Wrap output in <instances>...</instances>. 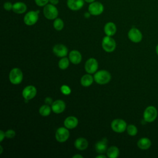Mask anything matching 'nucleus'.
Returning <instances> with one entry per match:
<instances>
[{"instance_id": "nucleus-1", "label": "nucleus", "mask_w": 158, "mask_h": 158, "mask_svg": "<svg viewBox=\"0 0 158 158\" xmlns=\"http://www.w3.org/2000/svg\"><path fill=\"white\" fill-rule=\"evenodd\" d=\"M43 14L47 19L54 20L57 17L59 11L55 5L48 3L44 6Z\"/></svg>"}, {"instance_id": "nucleus-2", "label": "nucleus", "mask_w": 158, "mask_h": 158, "mask_svg": "<svg viewBox=\"0 0 158 158\" xmlns=\"http://www.w3.org/2000/svg\"><path fill=\"white\" fill-rule=\"evenodd\" d=\"M157 110L156 107L149 106L147 107L143 112V119L146 122L151 123L154 122L157 117Z\"/></svg>"}, {"instance_id": "nucleus-3", "label": "nucleus", "mask_w": 158, "mask_h": 158, "mask_svg": "<svg viewBox=\"0 0 158 158\" xmlns=\"http://www.w3.org/2000/svg\"><path fill=\"white\" fill-rule=\"evenodd\" d=\"M111 79L110 73L104 70H101L97 72L94 75V81L99 85H104L107 83Z\"/></svg>"}, {"instance_id": "nucleus-4", "label": "nucleus", "mask_w": 158, "mask_h": 158, "mask_svg": "<svg viewBox=\"0 0 158 158\" xmlns=\"http://www.w3.org/2000/svg\"><path fill=\"white\" fill-rule=\"evenodd\" d=\"M23 79V73L19 68L12 69L9 73V80L14 85L20 83Z\"/></svg>"}, {"instance_id": "nucleus-5", "label": "nucleus", "mask_w": 158, "mask_h": 158, "mask_svg": "<svg viewBox=\"0 0 158 158\" xmlns=\"http://www.w3.org/2000/svg\"><path fill=\"white\" fill-rule=\"evenodd\" d=\"M40 10H30L23 17L24 23L28 26L35 24L38 20V14Z\"/></svg>"}, {"instance_id": "nucleus-6", "label": "nucleus", "mask_w": 158, "mask_h": 158, "mask_svg": "<svg viewBox=\"0 0 158 158\" xmlns=\"http://www.w3.org/2000/svg\"><path fill=\"white\" fill-rule=\"evenodd\" d=\"M102 47L105 51L111 52L115 50L116 43L112 38L109 36H106L102 39Z\"/></svg>"}, {"instance_id": "nucleus-7", "label": "nucleus", "mask_w": 158, "mask_h": 158, "mask_svg": "<svg viewBox=\"0 0 158 158\" xmlns=\"http://www.w3.org/2000/svg\"><path fill=\"white\" fill-rule=\"evenodd\" d=\"M104 7L103 4L98 1H94L89 4L88 12L92 15H99L104 11Z\"/></svg>"}, {"instance_id": "nucleus-8", "label": "nucleus", "mask_w": 158, "mask_h": 158, "mask_svg": "<svg viewBox=\"0 0 158 158\" xmlns=\"http://www.w3.org/2000/svg\"><path fill=\"white\" fill-rule=\"evenodd\" d=\"M127 123L122 119L117 118L111 123V128L117 133H122L127 129Z\"/></svg>"}, {"instance_id": "nucleus-9", "label": "nucleus", "mask_w": 158, "mask_h": 158, "mask_svg": "<svg viewBox=\"0 0 158 158\" xmlns=\"http://www.w3.org/2000/svg\"><path fill=\"white\" fill-rule=\"evenodd\" d=\"M128 37L132 42L139 43L142 40L143 35L139 30L133 27L129 30L128 33Z\"/></svg>"}, {"instance_id": "nucleus-10", "label": "nucleus", "mask_w": 158, "mask_h": 158, "mask_svg": "<svg viewBox=\"0 0 158 158\" xmlns=\"http://www.w3.org/2000/svg\"><path fill=\"white\" fill-rule=\"evenodd\" d=\"M70 133L67 128L64 127L59 128L56 132V138L57 141L62 143L67 141L69 137Z\"/></svg>"}, {"instance_id": "nucleus-11", "label": "nucleus", "mask_w": 158, "mask_h": 158, "mask_svg": "<svg viewBox=\"0 0 158 158\" xmlns=\"http://www.w3.org/2000/svg\"><path fill=\"white\" fill-rule=\"evenodd\" d=\"M85 69L87 73L91 74L94 73L98 69V62L94 58H89L85 65Z\"/></svg>"}, {"instance_id": "nucleus-12", "label": "nucleus", "mask_w": 158, "mask_h": 158, "mask_svg": "<svg viewBox=\"0 0 158 158\" xmlns=\"http://www.w3.org/2000/svg\"><path fill=\"white\" fill-rule=\"evenodd\" d=\"M36 94V89L34 86L29 85L26 86L22 91V96L25 99L30 100Z\"/></svg>"}, {"instance_id": "nucleus-13", "label": "nucleus", "mask_w": 158, "mask_h": 158, "mask_svg": "<svg viewBox=\"0 0 158 158\" xmlns=\"http://www.w3.org/2000/svg\"><path fill=\"white\" fill-rule=\"evenodd\" d=\"M84 0H67V6L72 10H78L84 6Z\"/></svg>"}, {"instance_id": "nucleus-14", "label": "nucleus", "mask_w": 158, "mask_h": 158, "mask_svg": "<svg viewBox=\"0 0 158 158\" xmlns=\"http://www.w3.org/2000/svg\"><path fill=\"white\" fill-rule=\"evenodd\" d=\"M65 109V104L62 100H56L52 103L51 109L56 114L62 113Z\"/></svg>"}, {"instance_id": "nucleus-15", "label": "nucleus", "mask_w": 158, "mask_h": 158, "mask_svg": "<svg viewBox=\"0 0 158 158\" xmlns=\"http://www.w3.org/2000/svg\"><path fill=\"white\" fill-rule=\"evenodd\" d=\"M53 52L58 57H64L68 53L67 48L62 44H56L53 47Z\"/></svg>"}, {"instance_id": "nucleus-16", "label": "nucleus", "mask_w": 158, "mask_h": 158, "mask_svg": "<svg viewBox=\"0 0 158 158\" xmlns=\"http://www.w3.org/2000/svg\"><path fill=\"white\" fill-rule=\"evenodd\" d=\"M27 9V5L23 2H16L14 4H13L12 10L16 14H23L24 12H26Z\"/></svg>"}, {"instance_id": "nucleus-17", "label": "nucleus", "mask_w": 158, "mask_h": 158, "mask_svg": "<svg viewBox=\"0 0 158 158\" xmlns=\"http://www.w3.org/2000/svg\"><path fill=\"white\" fill-rule=\"evenodd\" d=\"M64 123L66 128L69 129H73L77 126L78 120L75 117L70 116L65 119Z\"/></svg>"}, {"instance_id": "nucleus-18", "label": "nucleus", "mask_w": 158, "mask_h": 158, "mask_svg": "<svg viewBox=\"0 0 158 158\" xmlns=\"http://www.w3.org/2000/svg\"><path fill=\"white\" fill-rule=\"evenodd\" d=\"M107 139L103 138L102 140L98 141L95 144V149L98 153L102 154L107 151Z\"/></svg>"}, {"instance_id": "nucleus-19", "label": "nucleus", "mask_w": 158, "mask_h": 158, "mask_svg": "<svg viewBox=\"0 0 158 158\" xmlns=\"http://www.w3.org/2000/svg\"><path fill=\"white\" fill-rule=\"evenodd\" d=\"M151 141L146 137H143L140 138L137 142L138 147L143 150L148 149L151 146Z\"/></svg>"}, {"instance_id": "nucleus-20", "label": "nucleus", "mask_w": 158, "mask_h": 158, "mask_svg": "<svg viewBox=\"0 0 158 158\" xmlns=\"http://www.w3.org/2000/svg\"><path fill=\"white\" fill-rule=\"evenodd\" d=\"M104 30L107 36H113L116 33L117 27L115 23L110 22L106 23L104 27Z\"/></svg>"}, {"instance_id": "nucleus-21", "label": "nucleus", "mask_w": 158, "mask_h": 158, "mask_svg": "<svg viewBox=\"0 0 158 158\" xmlns=\"http://www.w3.org/2000/svg\"><path fill=\"white\" fill-rule=\"evenodd\" d=\"M69 59L72 63L74 64H78L81 60V55L79 51L77 50H73L69 53Z\"/></svg>"}, {"instance_id": "nucleus-22", "label": "nucleus", "mask_w": 158, "mask_h": 158, "mask_svg": "<svg viewBox=\"0 0 158 158\" xmlns=\"http://www.w3.org/2000/svg\"><path fill=\"white\" fill-rule=\"evenodd\" d=\"M74 146L78 150H85L88 148V142L84 138H78L75 140Z\"/></svg>"}, {"instance_id": "nucleus-23", "label": "nucleus", "mask_w": 158, "mask_h": 158, "mask_svg": "<svg viewBox=\"0 0 158 158\" xmlns=\"http://www.w3.org/2000/svg\"><path fill=\"white\" fill-rule=\"evenodd\" d=\"M93 77L89 74L84 75L81 78V84L82 86L87 87L90 86L93 82Z\"/></svg>"}, {"instance_id": "nucleus-24", "label": "nucleus", "mask_w": 158, "mask_h": 158, "mask_svg": "<svg viewBox=\"0 0 158 158\" xmlns=\"http://www.w3.org/2000/svg\"><path fill=\"white\" fill-rule=\"evenodd\" d=\"M119 155L118 148L116 146H111L107 150V156L110 158H116Z\"/></svg>"}, {"instance_id": "nucleus-25", "label": "nucleus", "mask_w": 158, "mask_h": 158, "mask_svg": "<svg viewBox=\"0 0 158 158\" xmlns=\"http://www.w3.org/2000/svg\"><path fill=\"white\" fill-rule=\"evenodd\" d=\"M64 26V23L61 19L56 18V19H54V21L53 22V27L56 30L60 31L61 30L63 29Z\"/></svg>"}, {"instance_id": "nucleus-26", "label": "nucleus", "mask_w": 158, "mask_h": 158, "mask_svg": "<svg viewBox=\"0 0 158 158\" xmlns=\"http://www.w3.org/2000/svg\"><path fill=\"white\" fill-rule=\"evenodd\" d=\"M39 112L42 116H48L51 113V108L48 105H43L39 109Z\"/></svg>"}, {"instance_id": "nucleus-27", "label": "nucleus", "mask_w": 158, "mask_h": 158, "mask_svg": "<svg viewBox=\"0 0 158 158\" xmlns=\"http://www.w3.org/2000/svg\"><path fill=\"white\" fill-rule=\"evenodd\" d=\"M59 67L62 70L66 69L69 65V60L67 57L62 58L58 63Z\"/></svg>"}, {"instance_id": "nucleus-28", "label": "nucleus", "mask_w": 158, "mask_h": 158, "mask_svg": "<svg viewBox=\"0 0 158 158\" xmlns=\"http://www.w3.org/2000/svg\"><path fill=\"white\" fill-rule=\"evenodd\" d=\"M127 133L130 136H135L138 133V129L134 125H129L127 127Z\"/></svg>"}, {"instance_id": "nucleus-29", "label": "nucleus", "mask_w": 158, "mask_h": 158, "mask_svg": "<svg viewBox=\"0 0 158 158\" xmlns=\"http://www.w3.org/2000/svg\"><path fill=\"white\" fill-rule=\"evenodd\" d=\"M60 91L65 95H68L71 93L70 88L67 85H62L60 87Z\"/></svg>"}, {"instance_id": "nucleus-30", "label": "nucleus", "mask_w": 158, "mask_h": 158, "mask_svg": "<svg viewBox=\"0 0 158 158\" xmlns=\"http://www.w3.org/2000/svg\"><path fill=\"white\" fill-rule=\"evenodd\" d=\"M36 4L40 7H44L49 2V0H35Z\"/></svg>"}, {"instance_id": "nucleus-31", "label": "nucleus", "mask_w": 158, "mask_h": 158, "mask_svg": "<svg viewBox=\"0 0 158 158\" xmlns=\"http://www.w3.org/2000/svg\"><path fill=\"white\" fill-rule=\"evenodd\" d=\"M3 7L5 10H7V11H9L10 10H12V7H13V4L9 2V1H7V2H6L4 3L3 4Z\"/></svg>"}, {"instance_id": "nucleus-32", "label": "nucleus", "mask_w": 158, "mask_h": 158, "mask_svg": "<svg viewBox=\"0 0 158 158\" xmlns=\"http://www.w3.org/2000/svg\"><path fill=\"white\" fill-rule=\"evenodd\" d=\"M6 137L7 138H12L15 136V132L13 130H8L6 133H5Z\"/></svg>"}, {"instance_id": "nucleus-33", "label": "nucleus", "mask_w": 158, "mask_h": 158, "mask_svg": "<svg viewBox=\"0 0 158 158\" xmlns=\"http://www.w3.org/2000/svg\"><path fill=\"white\" fill-rule=\"evenodd\" d=\"M5 136H6L5 133H4L3 131L1 130V131H0V141H2L3 140V139L4 138Z\"/></svg>"}, {"instance_id": "nucleus-34", "label": "nucleus", "mask_w": 158, "mask_h": 158, "mask_svg": "<svg viewBox=\"0 0 158 158\" xmlns=\"http://www.w3.org/2000/svg\"><path fill=\"white\" fill-rule=\"evenodd\" d=\"M45 102L46 104H52V99L50 98H46L45 99Z\"/></svg>"}, {"instance_id": "nucleus-35", "label": "nucleus", "mask_w": 158, "mask_h": 158, "mask_svg": "<svg viewBox=\"0 0 158 158\" xmlns=\"http://www.w3.org/2000/svg\"><path fill=\"white\" fill-rule=\"evenodd\" d=\"M49 3L56 6L59 3V0H49Z\"/></svg>"}, {"instance_id": "nucleus-36", "label": "nucleus", "mask_w": 158, "mask_h": 158, "mask_svg": "<svg viewBox=\"0 0 158 158\" xmlns=\"http://www.w3.org/2000/svg\"><path fill=\"white\" fill-rule=\"evenodd\" d=\"M90 15H91V14H90L89 12H85V14H84L85 17H86V18H87V19H88V18H89Z\"/></svg>"}, {"instance_id": "nucleus-37", "label": "nucleus", "mask_w": 158, "mask_h": 158, "mask_svg": "<svg viewBox=\"0 0 158 158\" xmlns=\"http://www.w3.org/2000/svg\"><path fill=\"white\" fill-rule=\"evenodd\" d=\"M84 1H85V2H86L87 3H89V4L95 1V0H84Z\"/></svg>"}, {"instance_id": "nucleus-38", "label": "nucleus", "mask_w": 158, "mask_h": 158, "mask_svg": "<svg viewBox=\"0 0 158 158\" xmlns=\"http://www.w3.org/2000/svg\"><path fill=\"white\" fill-rule=\"evenodd\" d=\"M100 157H102V158H106V156L104 155H99L98 156H96V158H100Z\"/></svg>"}, {"instance_id": "nucleus-39", "label": "nucleus", "mask_w": 158, "mask_h": 158, "mask_svg": "<svg viewBox=\"0 0 158 158\" xmlns=\"http://www.w3.org/2000/svg\"><path fill=\"white\" fill-rule=\"evenodd\" d=\"M73 158H76V157H81V158H82V157H83V156H80V155H78V154H77V155L73 156Z\"/></svg>"}, {"instance_id": "nucleus-40", "label": "nucleus", "mask_w": 158, "mask_h": 158, "mask_svg": "<svg viewBox=\"0 0 158 158\" xmlns=\"http://www.w3.org/2000/svg\"><path fill=\"white\" fill-rule=\"evenodd\" d=\"M156 52L157 55L158 56V44H157V46H156Z\"/></svg>"}]
</instances>
